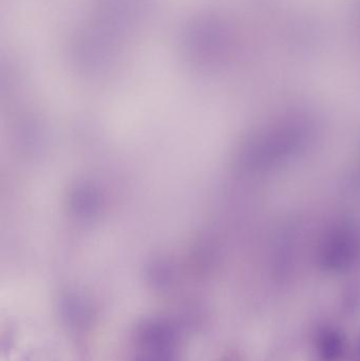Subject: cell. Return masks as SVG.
<instances>
[{
  "instance_id": "6da1fadb",
  "label": "cell",
  "mask_w": 360,
  "mask_h": 361,
  "mask_svg": "<svg viewBox=\"0 0 360 361\" xmlns=\"http://www.w3.org/2000/svg\"><path fill=\"white\" fill-rule=\"evenodd\" d=\"M319 355L325 361H336L343 353V340L336 330L321 332L317 340Z\"/></svg>"
}]
</instances>
